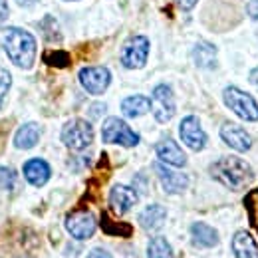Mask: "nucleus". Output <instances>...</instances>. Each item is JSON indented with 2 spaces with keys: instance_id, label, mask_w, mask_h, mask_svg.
Returning a JSON list of instances; mask_svg holds the SVG:
<instances>
[{
  "instance_id": "nucleus-28",
  "label": "nucleus",
  "mask_w": 258,
  "mask_h": 258,
  "mask_svg": "<svg viewBox=\"0 0 258 258\" xmlns=\"http://www.w3.org/2000/svg\"><path fill=\"white\" fill-rule=\"evenodd\" d=\"M88 258H113L109 252H105V250H101V248H96V250H92Z\"/></svg>"
},
{
  "instance_id": "nucleus-5",
  "label": "nucleus",
  "mask_w": 258,
  "mask_h": 258,
  "mask_svg": "<svg viewBox=\"0 0 258 258\" xmlns=\"http://www.w3.org/2000/svg\"><path fill=\"white\" fill-rule=\"evenodd\" d=\"M101 137L105 143H117L123 147H135L139 143V135L119 117L105 119V123L101 127Z\"/></svg>"
},
{
  "instance_id": "nucleus-23",
  "label": "nucleus",
  "mask_w": 258,
  "mask_h": 258,
  "mask_svg": "<svg viewBox=\"0 0 258 258\" xmlns=\"http://www.w3.org/2000/svg\"><path fill=\"white\" fill-rule=\"evenodd\" d=\"M16 183V173L10 167H0V189L10 191Z\"/></svg>"
},
{
  "instance_id": "nucleus-18",
  "label": "nucleus",
  "mask_w": 258,
  "mask_h": 258,
  "mask_svg": "<svg viewBox=\"0 0 258 258\" xmlns=\"http://www.w3.org/2000/svg\"><path fill=\"white\" fill-rule=\"evenodd\" d=\"M165 219H167L165 207H161V205H149L139 215V225L143 226L145 230H159L165 225Z\"/></svg>"
},
{
  "instance_id": "nucleus-12",
  "label": "nucleus",
  "mask_w": 258,
  "mask_h": 258,
  "mask_svg": "<svg viewBox=\"0 0 258 258\" xmlns=\"http://www.w3.org/2000/svg\"><path fill=\"white\" fill-rule=\"evenodd\" d=\"M221 139L225 141L230 149L240 151V153L248 151L250 145H252L250 135L240 127V125H234V123H225V125L221 127Z\"/></svg>"
},
{
  "instance_id": "nucleus-17",
  "label": "nucleus",
  "mask_w": 258,
  "mask_h": 258,
  "mask_svg": "<svg viewBox=\"0 0 258 258\" xmlns=\"http://www.w3.org/2000/svg\"><path fill=\"white\" fill-rule=\"evenodd\" d=\"M191 236H193L195 246H201V248H211L219 244V232L205 223H195L191 226Z\"/></svg>"
},
{
  "instance_id": "nucleus-22",
  "label": "nucleus",
  "mask_w": 258,
  "mask_h": 258,
  "mask_svg": "<svg viewBox=\"0 0 258 258\" xmlns=\"http://www.w3.org/2000/svg\"><path fill=\"white\" fill-rule=\"evenodd\" d=\"M147 258H173V250L163 236H155L147 246Z\"/></svg>"
},
{
  "instance_id": "nucleus-15",
  "label": "nucleus",
  "mask_w": 258,
  "mask_h": 258,
  "mask_svg": "<svg viewBox=\"0 0 258 258\" xmlns=\"http://www.w3.org/2000/svg\"><path fill=\"white\" fill-rule=\"evenodd\" d=\"M50 165L44 161V159H30L24 165V177L26 181L34 185V187H42L48 183L50 179Z\"/></svg>"
},
{
  "instance_id": "nucleus-11",
  "label": "nucleus",
  "mask_w": 258,
  "mask_h": 258,
  "mask_svg": "<svg viewBox=\"0 0 258 258\" xmlns=\"http://www.w3.org/2000/svg\"><path fill=\"white\" fill-rule=\"evenodd\" d=\"M153 167H155V173H157V177H159V181H161L163 189H165L167 193H171V195L183 193V191L187 189V185H189L187 175L177 173V171H171V169H169V167H165L163 163H155Z\"/></svg>"
},
{
  "instance_id": "nucleus-14",
  "label": "nucleus",
  "mask_w": 258,
  "mask_h": 258,
  "mask_svg": "<svg viewBox=\"0 0 258 258\" xmlns=\"http://www.w3.org/2000/svg\"><path fill=\"white\" fill-rule=\"evenodd\" d=\"M135 203H137V193L131 187L115 185L109 193V205L117 215H125Z\"/></svg>"
},
{
  "instance_id": "nucleus-21",
  "label": "nucleus",
  "mask_w": 258,
  "mask_h": 258,
  "mask_svg": "<svg viewBox=\"0 0 258 258\" xmlns=\"http://www.w3.org/2000/svg\"><path fill=\"white\" fill-rule=\"evenodd\" d=\"M40 141V127L36 123H26L16 131L14 145L18 149H32L34 145Z\"/></svg>"
},
{
  "instance_id": "nucleus-10",
  "label": "nucleus",
  "mask_w": 258,
  "mask_h": 258,
  "mask_svg": "<svg viewBox=\"0 0 258 258\" xmlns=\"http://www.w3.org/2000/svg\"><path fill=\"white\" fill-rule=\"evenodd\" d=\"M179 133H181V139L185 141V145L193 151H201L205 149L207 145V133L201 127V121L195 117V115H187L181 125H179Z\"/></svg>"
},
{
  "instance_id": "nucleus-25",
  "label": "nucleus",
  "mask_w": 258,
  "mask_h": 258,
  "mask_svg": "<svg viewBox=\"0 0 258 258\" xmlns=\"http://www.w3.org/2000/svg\"><path fill=\"white\" fill-rule=\"evenodd\" d=\"M46 62L52 66L64 68V66L70 64V58H68V54H64V52H54V54H48V56H46Z\"/></svg>"
},
{
  "instance_id": "nucleus-24",
  "label": "nucleus",
  "mask_w": 258,
  "mask_h": 258,
  "mask_svg": "<svg viewBox=\"0 0 258 258\" xmlns=\"http://www.w3.org/2000/svg\"><path fill=\"white\" fill-rule=\"evenodd\" d=\"M10 84H12L10 74H8L6 70L0 68V105H2L4 97H6V94H8V90H10Z\"/></svg>"
},
{
  "instance_id": "nucleus-29",
  "label": "nucleus",
  "mask_w": 258,
  "mask_h": 258,
  "mask_svg": "<svg viewBox=\"0 0 258 258\" xmlns=\"http://www.w3.org/2000/svg\"><path fill=\"white\" fill-rule=\"evenodd\" d=\"M6 16H8V4H6V0H0V22H2Z\"/></svg>"
},
{
  "instance_id": "nucleus-4",
  "label": "nucleus",
  "mask_w": 258,
  "mask_h": 258,
  "mask_svg": "<svg viewBox=\"0 0 258 258\" xmlns=\"http://www.w3.org/2000/svg\"><path fill=\"white\" fill-rule=\"evenodd\" d=\"M62 141L66 147L74 151H82L94 141V127L86 119H72L62 129Z\"/></svg>"
},
{
  "instance_id": "nucleus-26",
  "label": "nucleus",
  "mask_w": 258,
  "mask_h": 258,
  "mask_svg": "<svg viewBox=\"0 0 258 258\" xmlns=\"http://www.w3.org/2000/svg\"><path fill=\"white\" fill-rule=\"evenodd\" d=\"M246 14L252 18V20H258V0H250L246 4Z\"/></svg>"
},
{
  "instance_id": "nucleus-19",
  "label": "nucleus",
  "mask_w": 258,
  "mask_h": 258,
  "mask_svg": "<svg viewBox=\"0 0 258 258\" xmlns=\"http://www.w3.org/2000/svg\"><path fill=\"white\" fill-rule=\"evenodd\" d=\"M193 60L199 68L205 70H213L217 66V48L209 42H201L197 44L193 50Z\"/></svg>"
},
{
  "instance_id": "nucleus-20",
  "label": "nucleus",
  "mask_w": 258,
  "mask_h": 258,
  "mask_svg": "<svg viewBox=\"0 0 258 258\" xmlns=\"http://www.w3.org/2000/svg\"><path fill=\"white\" fill-rule=\"evenodd\" d=\"M149 109H151V99H147L145 96H129L121 103V111H123L125 117L145 115Z\"/></svg>"
},
{
  "instance_id": "nucleus-3",
  "label": "nucleus",
  "mask_w": 258,
  "mask_h": 258,
  "mask_svg": "<svg viewBox=\"0 0 258 258\" xmlns=\"http://www.w3.org/2000/svg\"><path fill=\"white\" fill-rule=\"evenodd\" d=\"M223 99H225L226 107L232 109L240 119L244 121H258V103L252 96H248L246 92L228 86L223 92Z\"/></svg>"
},
{
  "instance_id": "nucleus-16",
  "label": "nucleus",
  "mask_w": 258,
  "mask_h": 258,
  "mask_svg": "<svg viewBox=\"0 0 258 258\" xmlns=\"http://www.w3.org/2000/svg\"><path fill=\"white\" fill-rule=\"evenodd\" d=\"M232 252L236 258H258V246L254 238L250 236V232L246 230H238L232 236Z\"/></svg>"
},
{
  "instance_id": "nucleus-27",
  "label": "nucleus",
  "mask_w": 258,
  "mask_h": 258,
  "mask_svg": "<svg viewBox=\"0 0 258 258\" xmlns=\"http://www.w3.org/2000/svg\"><path fill=\"white\" fill-rule=\"evenodd\" d=\"M175 4H177L179 8H183V10H191V8H195L197 0H175Z\"/></svg>"
},
{
  "instance_id": "nucleus-30",
  "label": "nucleus",
  "mask_w": 258,
  "mask_h": 258,
  "mask_svg": "<svg viewBox=\"0 0 258 258\" xmlns=\"http://www.w3.org/2000/svg\"><path fill=\"white\" fill-rule=\"evenodd\" d=\"M248 80H250V84H252V86H254V88H256V90H258V68H254V70L250 72V76H248Z\"/></svg>"
},
{
  "instance_id": "nucleus-31",
  "label": "nucleus",
  "mask_w": 258,
  "mask_h": 258,
  "mask_svg": "<svg viewBox=\"0 0 258 258\" xmlns=\"http://www.w3.org/2000/svg\"><path fill=\"white\" fill-rule=\"evenodd\" d=\"M34 2H38V0H18V4H22V6H32Z\"/></svg>"
},
{
  "instance_id": "nucleus-13",
  "label": "nucleus",
  "mask_w": 258,
  "mask_h": 258,
  "mask_svg": "<svg viewBox=\"0 0 258 258\" xmlns=\"http://www.w3.org/2000/svg\"><path fill=\"white\" fill-rule=\"evenodd\" d=\"M155 153L163 163L167 165H173V167H183L187 163L185 153L181 151V147L177 145V141H173L171 137H165L161 139L157 145H155Z\"/></svg>"
},
{
  "instance_id": "nucleus-1",
  "label": "nucleus",
  "mask_w": 258,
  "mask_h": 258,
  "mask_svg": "<svg viewBox=\"0 0 258 258\" xmlns=\"http://www.w3.org/2000/svg\"><path fill=\"white\" fill-rule=\"evenodd\" d=\"M0 44L6 50L8 58L18 66V68H32L34 58H36V40L30 32L10 26L0 30Z\"/></svg>"
},
{
  "instance_id": "nucleus-2",
  "label": "nucleus",
  "mask_w": 258,
  "mask_h": 258,
  "mask_svg": "<svg viewBox=\"0 0 258 258\" xmlns=\"http://www.w3.org/2000/svg\"><path fill=\"white\" fill-rule=\"evenodd\" d=\"M211 177L230 191H242L254 179L250 165L238 157H223L211 165Z\"/></svg>"
},
{
  "instance_id": "nucleus-9",
  "label": "nucleus",
  "mask_w": 258,
  "mask_h": 258,
  "mask_svg": "<svg viewBox=\"0 0 258 258\" xmlns=\"http://www.w3.org/2000/svg\"><path fill=\"white\" fill-rule=\"evenodd\" d=\"M66 228L68 232L78 238V240H88L94 236L96 232V219L92 213L88 211H78V213H72L68 219H66Z\"/></svg>"
},
{
  "instance_id": "nucleus-7",
  "label": "nucleus",
  "mask_w": 258,
  "mask_h": 258,
  "mask_svg": "<svg viewBox=\"0 0 258 258\" xmlns=\"http://www.w3.org/2000/svg\"><path fill=\"white\" fill-rule=\"evenodd\" d=\"M151 111L159 123H167L175 115V96L169 86H157L151 96Z\"/></svg>"
},
{
  "instance_id": "nucleus-6",
  "label": "nucleus",
  "mask_w": 258,
  "mask_h": 258,
  "mask_svg": "<svg viewBox=\"0 0 258 258\" xmlns=\"http://www.w3.org/2000/svg\"><path fill=\"white\" fill-rule=\"evenodd\" d=\"M149 56V40L145 36H133L121 48V64L127 70L143 68Z\"/></svg>"
},
{
  "instance_id": "nucleus-8",
  "label": "nucleus",
  "mask_w": 258,
  "mask_h": 258,
  "mask_svg": "<svg viewBox=\"0 0 258 258\" xmlns=\"http://www.w3.org/2000/svg\"><path fill=\"white\" fill-rule=\"evenodd\" d=\"M111 82V74L107 68H101V66H92V68H84L80 72V84L84 86V90L88 94H94L99 96L107 90Z\"/></svg>"
}]
</instances>
